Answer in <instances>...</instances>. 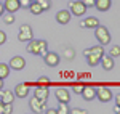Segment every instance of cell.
Segmentation results:
<instances>
[{"instance_id": "obj_26", "label": "cell", "mask_w": 120, "mask_h": 114, "mask_svg": "<svg viewBox=\"0 0 120 114\" xmlns=\"http://www.w3.org/2000/svg\"><path fill=\"white\" fill-rule=\"evenodd\" d=\"M37 2L40 3V7H42L43 11H46V10L50 8V0H37Z\"/></svg>"}, {"instance_id": "obj_37", "label": "cell", "mask_w": 120, "mask_h": 114, "mask_svg": "<svg viewBox=\"0 0 120 114\" xmlns=\"http://www.w3.org/2000/svg\"><path fill=\"white\" fill-rule=\"evenodd\" d=\"M5 13V8H3V3H0V16Z\"/></svg>"}, {"instance_id": "obj_15", "label": "cell", "mask_w": 120, "mask_h": 114, "mask_svg": "<svg viewBox=\"0 0 120 114\" xmlns=\"http://www.w3.org/2000/svg\"><path fill=\"white\" fill-rule=\"evenodd\" d=\"M32 37H34V34H32V28L19 29V34H18V40H19V42H29Z\"/></svg>"}, {"instance_id": "obj_24", "label": "cell", "mask_w": 120, "mask_h": 114, "mask_svg": "<svg viewBox=\"0 0 120 114\" xmlns=\"http://www.w3.org/2000/svg\"><path fill=\"white\" fill-rule=\"evenodd\" d=\"M58 114H67L69 113V108H67V103H59V108L56 109Z\"/></svg>"}, {"instance_id": "obj_32", "label": "cell", "mask_w": 120, "mask_h": 114, "mask_svg": "<svg viewBox=\"0 0 120 114\" xmlns=\"http://www.w3.org/2000/svg\"><path fill=\"white\" fill-rule=\"evenodd\" d=\"M83 3L86 5V8H90V7H94V0H82Z\"/></svg>"}, {"instance_id": "obj_9", "label": "cell", "mask_w": 120, "mask_h": 114, "mask_svg": "<svg viewBox=\"0 0 120 114\" xmlns=\"http://www.w3.org/2000/svg\"><path fill=\"white\" fill-rule=\"evenodd\" d=\"M99 63H101V66H102L104 71H111V69H114V58H112L111 55H104V53H102Z\"/></svg>"}, {"instance_id": "obj_3", "label": "cell", "mask_w": 120, "mask_h": 114, "mask_svg": "<svg viewBox=\"0 0 120 114\" xmlns=\"http://www.w3.org/2000/svg\"><path fill=\"white\" fill-rule=\"evenodd\" d=\"M71 13L74 16H83L86 13V5L83 3L82 0H75L71 3Z\"/></svg>"}, {"instance_id": "obj_5", "label": "cell", "mask_w": 120, "mask_h": 114, "mask_svg": "<svg viewBox=\"0 0 120 114\" xmlns=\"http://www.w3.org/2000/svg\"><path fill=\"white\" fill-rule=\"evenodd\" d=\"M43 61H45L46 66L55 67V66L59 64V55L55 53V51H46L45 55H43Z\"/></svg>"}, {"instance_id": "obj_6", "label": "cell", "mask_w": 120, "mask_h": 114, "mask_svg": "<svg viewBox=\"0 0 120 114\" xmlns=\"http://www.w3.org/2000/svg\"><path fill=\"white\" fill-rule=\"evenodd\" d=\"M29 106H30V109L34 111V113H43L45 111V101H42V100H38L37 96H32L30 98V101H29Z\"/></svg>"}, {"instance_id": "obj_12", "label": "cell", "mask_w": 120, "mask_h": 114, "mask_svg": "<svg viewBox=\"0 0 120 114\" xmlns=\"http://www.w3.org/2000/svg\"><path fill=\"white\" fill-rule=\"evenodd\" d=\"M80 95L83 96V100L91 101V100L96 98V88H93L91 85H86V87H83V90H82V93H80Z\"/></svg>"}, {"instance_id": "obj_17", "label": "cell", "mask_w": 120, "mask_h": 114, "mask_svg": "<svg viewBox=\"0 0 120 114\" xmlns=\"http://www.w3.org/2000/svg\"><path fill=\"white\" fill-rule=\"evenodd\" d=\"M98 24H99V21H98L96 16H88L86 19H83L82 23H80L82 28H90V29H94Z\"/></svg>"}, {"instance_id": "obj_30", "label": "cell", "mask_w": 120, "mask_h": 114, "mask_svg": "<svg viewBox=\"0 0 120 114\" xmlns=\"http://www.w3.org/2000/svg\"><path fill=\"white\" fill-rule=\"evenodd\" d=\"M5 42H7V34L3 31H0V45H3Z\"/></svg>"}, {"instance_id": "obj_13", "label": "cell", "mask_w": 120, "mask_h": 114, "mask_svg": "<svg viewBox=\"0 0 120 114\" xmlns=\"http://www.w3.org/2000/svg\"><path fill=\"white\" fill-rule=\"evenodd\" d=\"M56 98L59 103H69L71 101V93L67 92V88H58L56 90Z\"/></svg>"}, {"instance_id": "obj_33", "label": "cell", "mask_w": 120, "mask_h": 114, "mask_svg": "<svg viewBox=\"0 0 120 114\" xmlns=\"http://www.w3.org/2000/svg\"><path fill=\"white\" fill-rule=\"evenodd\" d=\"M66 58L72 59V58H74V51H72V50H66Z\"/></svg>"}, {"instance_id": "obj_14", "label": "cell", "mask_w": 120, "mask_h": 114, "mask_svg": "<svg viewBox=\"0 0 120 114\" xmlns=\"http://www.w3.org/2000/svg\"><path fill=\"white\" fill-rule=\"evenodd\" d=\"M48 95H50V92H48V87L46 85H38L35 88V93H34V96H37L38 100H42V101H46Z\"/></svg>"}, {"instance_id": "obj_11", "label": "cell", "mask_w": 120, "mask_h": 114, "mask_svg": "<svg viewBox=\"0 0 120 114\" xmlns=\"http://www.w3.org/2000/svg\"><path fill=\"white\" fill-rule=\"evenodd\" d=\"M72 18V13L69 11V10H61V11H58V15H56V21L59 23V24H67L69 21Z\"/></svg>"}, {"instance_id": "obj_18", "label": "cell", "mask_w": 120, "mask_h": 114, "mask_svg": "<svg viewBox=\"0 0 120 114\" xmlns=\"http://www.w3.org/2000/svg\"><path fill=\"white\" fill-rule=\"evenodd\" d=\"M94 7L99 11H107L112 7V0H94Z\"/></svg>"}, {"instance_id": "obj_28", "label": "cell", "mask_w": 120, "mask_h": 114, "mask_svg": "<svg viewBox=\"0 0 120 114\" xmlns=\"http://www.w3.org/2000/svg\"><path fill=\"white\" fill-rule=\"evenodd\" d=\"M11 113H13V108H11L10 103H7V105L3 106V114H11Z\"/></svg>"}, {"instance_id": "obj_34", "label": "cell", "mask_w": 120, "mask_h": 114, "mask_svg": "<svg viewBox=\"0 0 120 114\" xmlns=\"http://www.w3.org/2000/svg\"><path fill=\"white\" fill-rule=\"evenodd\" d=\"M72 113H74V114H79V113L83 114V113H86V111H85V109H72Z\"/></svg>"}, {"instance_id": "obj_29", "label": "cell", "mask_w": 120, "mask_h": 114, "mask_svg": "<svg viewBox=\"0 0 120 114\" xmlns=\"http://www.w3.org/2000/svg\"><path fill=\"white\" fill-rule=\"evenodd\" d=\"M30 2L32 0H19V5H21V8H29Z\"/></svg>"}, {"instance_id": "obj_38", "label": "cell", "mask_w": 120, "mask_h": 114, "mask_svg": "<svg viewBox=\"0 0 120 114\" xmlns=\"http://www.w3.org/2000/svg\"><path fill=\"white\" fill-rule=\"evenodd\" d=\"M115 105H119V106H120V93L115 96Z\"/></svg>"}, {"instance_id": "obj_25", "label": "cell", "mask_w": 120, "mask_h": 114, "mask_svg": "<svg viewBox=\"0 0 120 114\" xmlns=\"http://www.w3.org/2000/svg\"><path fill=\"white\" fill-rule=\"evenodd\" d=\"M109 55H111L112 58L120 56V47H119V45H114V47L111 48V51H109Z\"/></svg>"}, {"instance_id": "obj_19", "label": "cell", "mask_w": 120, "mask_h": 114, "mask_svg": "<svg viewBox=\"0 0 120 114\" xmlns=\"http://www.w3.org/2000/svg\"><path fill=\"white\" fill-rule=\"evenodd\" d=\"M99 59H101V55H98V53H88V55H86V63L91 67L98 66V64H99Z\"/></svg>"}, {"instance_id": "obj_2", "label": "cell", "mask_w": 120, "mask_h": 114, "mask_svg": "<svg viewBox=\"0 0 120 114\" xmlns=\"http://www.w3.org/2000/svg\"><path fill=\"white\" fill-rule=\"evenodd\" d=\"M94 35H96L98 42L101 43L102 47L107 45V43H111V32H109V29L106 28V26L98 24V26L94 28Z\"/></svg>"}, {"instance_id": "obj_16", "label": "cell", "mask_w": 120, "mask_h": 114, "mask_svg": "<svg viewBox=\"0 0 120 114\" xmlns=\"http://www.w3.org/2000/svg\"><path fill=\"white\" fill-rule=\"evenodd\" d=\"M2 93H0V100L7 105V103H10V105H13V101H15V93L11 92V90H0Z\"/></svg>"}, {"instance_id": "obj_36", "label": "cell", "mask_w": 120, "mask_h": 114, "mask_svg": "<svg viewBox=\"0 0 120 114\" xmlns=\"http://www.w3.org/2000/svg\"><path fill=\"white\" fill-rule=\"evenodd\" d=\"M3 106H5V103L0 100V114H3Z\"/></svg>"}, {"instance_id": "obj_22", "label": "cell", "mask_w": 120, "mask_h": 114, "mask_svg": "<svg viewBox=\"0 0 120 114\" xmlns=\"http://www.w3.org/2000/svg\"><path fill=\"white\" fill-rule=\"evenodd\" d=\"M83 53H85V56H86L88 53H98V55H102V53H104V48H102V45H101V43H99L98 47H91V48H86V50H85Z\"/></svg>"}, {"instance_id": "obj_35", "label": "cell", "mask_w": 120, "mask_h": 114, "mask_svg": "<svg viewBox=\"0 0 120 114\" xmlns=\"http://www.w3.org/2000/svg\"><path fill=\"white\" fill-rule=\"evenodd\" d=\"M43 113H46V114H55V113H56V109H45Z\"/></svg>"}, {"instance_id": "obj_40", "label": "cell", "mask_w": 120, "mask_h": 114, "mask_svg": "<svg viewBox=\"0 0 120 114\" xmlns=\"http://www.w3.org/2000/svg\"><path fill=\"white\" fill-rule=\"evenodd\" d=\"M3 88V79H0V90Z\"/></svg>"}, {"instance_id": "obj_27", "label": "cell", "mask_w": 120, "mask_h": 114, "mask_svg": "<svg viewBox=\"0 0 120 114\" xmlns=\"http://www.w3.org/2000/svg\"><path fill=\"white\" fill-rule=\"evenodd\" d=\"M38 85H50V80H48V77H40L38 79Z\"/></svg>"}, {"instance_id": "obj_8", "label": "cell", "mask_w": 120, "mask_h": 114, "mask_svg": "<svg viewBox=\"0 0 120 114\" xmlns=\"http://www.w3.org/2000/svg\"><path fill=\"white\" fill-rule=\"evenodd\" d=\"M29 87H30V84H27V82H22V84H18V85L15 87V95L18 96V98H26L29 93Z\"/></svg>"}, {"instance_id": "obj_23", "label": "cell", "mask_w": 120, "mask_h": 114, "mask_svg": "<svg viewBox=\"0 0 120 114\" xmlns=\"http://www.w3.org/2000/svg\"><path fill=\"white\" fill-rule=\"evenodd\" d=\"M2 16H3V23H5V24H13V23H15L13 13H8V11H7V13H3Z\"/></svg>"}, {"instance_id": "obj_1", "label": "cell", "mask_w": 120, "mask_h": 114, "mask_svg": "<svg viewBox=\"0 0 120 114\" xmlns=\"http://www.w3.org/2000/svg\"><path fill=\"white\" fill-rule=\"evenodd\" d=\"M26 50H27L30 55L43 56L46 51H48V42L46 40H34V39H30Z\"/></svg>"}, {"instance_id": "obj_4", "label": "cell", "mask_w": 120, "mask_h": 114, "mask_svg": "<svg viewBox=\"0 0 120 114\" xmlns=\"http://www.w3.org/2000/svg\"><path fill=\"white\" fill-rule=\"evenodd\" d=\"M96 98L101 101V103H107V101H111L114 95H112V90L111 88H107V87H102L99 90H96Z\"/></svg>"}, {"instance_id": "obj_10", "label": "cell", "mask_w": 120, "mask_h": 114, "mask_svg": "<svg viewBox=\"0 0 120 114\" xmlns=\"http://www.w3.org/2000/svg\"><path fill=\"white\" fill-rule=\"evenodd\" d=\"M3 8H5V11H8V13H16L21 8L19 0H5L3 2Z\"/></svg>"}, {"instance_id": "obj_21", "label": "cell", "mask_w": 120, "mask_h": 114, "mask_svg": "<svg viewBox=\"0 0 120 114\" xmlns=\"http://www.w3.org/2000/svg\"><path fill=\"white\" fill-rule=\"evenodd\" d=\"M10 76V66L5 64V63H0V79H7Z\"/></svg>"}, {"instance_id": "obj_7", "label": "cell", "mask_w": 120, "mask_h": 114, "mask_svg": "<svg viewBox=\"0 0 120 114\" xmlns=\"http://www.w3.org/2000/svg\"><path fill=\"white\" fill-rule=\"evenodd\" d=\"M10 69H15V71H21L26 67V59L22 56H13L10 59Z\"/></svg>"}, {"instance_id": "obj_31", "label": "cell", "mask_w": 120, "mask_h": 114, "mask_svg": "<svg viewBox=\"0 0 120 114\" xmlns=\"http://www.w3.org/2000/svg\"><path fill=\"white\" fill-rule=\"evenodd\" d=\"M82 90H83V85H79V84H75V85H74V92H75V93H79V95H80V93H82Z\"/></svg>"}, {"instance_id": "obj_20", "label": "cell", "mask_w": 120, "mask_h": 114, "mask_svg": "<svg viewBox=\"0 0 120 114\" xmlns=\"http://www.w3.org/2000/svg\"><path fill=\"white\" fill-rule=\"evenodd\" d=\"M29 11L32 13V15H42V7H40V3L38 2H30V5H29Z\"/></svg>"}, {"instance_id": "obj_39", "label": "cell", "mask_w": 120, "mask_h": 114, "mask_svg": "<svg viewBox=\"0 0 120 114\" xmlns=\"http://www.w3.org/2000/svg\"><path fill=\"white\" fill-rule=\"evenodd\" d=\"M114 113H119V114H120V106H119V105H115V108H114Z\"/></svg>"}]
</instances>
